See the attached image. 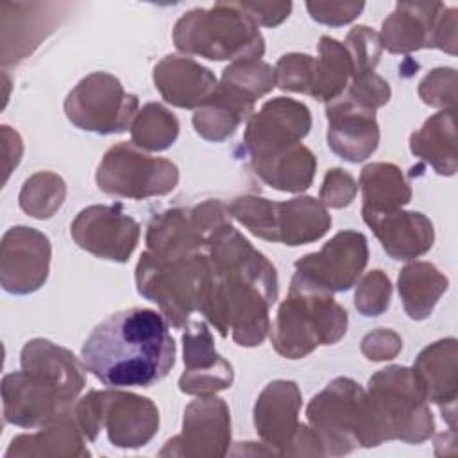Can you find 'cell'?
Returning <instances> with one entry per match:
<instances>
[{"mask_svg": "<svg viewBox=\"0 0 458 458\" xmlns=\"http://www.w3.org/2000/svg\"><path fill=\"white\" fill-rule=\"evenodd\" d=\"M208 256L211 281L199 311L220 336L231 331L238 345H259L270 329L268 308L277 299L274 265L229 222L213 233Z\"/></svg>", "mask_w": 458, "mask_h": 458, "instance_id": "obj_1", "label": "cell"}, {"mask_svg": "<svg viewBox=\"0 0 458 458\" xmlns=\"http://www.w3.org/2000/svg\"><path fill=\"white\" fill-rule=\"evenodd\" d=\"M84 369L109 388L152 386L175 363V342L161 313L129 308L104 318L81 349Z\"/></svg>", "mask_w": 458, "mask_h": 458, "instance_id": "obj_2", "label": "cell"}, {"mask_svg": "<svg viewBox=\"0 0 458 458\" xmlns=\"http://www.w3.org/2000/svg\"><path fill=\"white\" fill-rule=\"evenodd\" d=\"M86 379L64 347L36 338L21 349V370L2 379L4 417L21 428H43L68 413Z\"/></svg>", "mask_w": 458, "mask_h": 458, "instance_id": "obj_3", "label": "cell"}, {"mask_svg": "<svg viewBox=\"0 0 458 458\" xmlns=\"http://www.w3.org/2000/svg\"><path fill=\"white\" fill-rule=\"evenodd\" d=\"M311 127L310 109L293 98H272L249 118L243 147L256 174L281 191L310 188L317 159L301 140Z\"/></svg>", "mask_w": 458, "mask_h": 458, "instance_id": "obj_4", "label": "cell"}, {"mask_svg": "<svg viewBox=\"0 0 458 458\" xmlns=\"http://www.w3.org/2000/svg\"><path fill=\"white\" fill-rule=\"evenodd\" d=\"M433 415L411 369L392 365L369 379L363 447L385 440L420 444L433 435Z\"/></svg>", "mask_w": 458, "mask_h": 458, "instance_id": "obj_5", "label": "cell"}, {"mask_svg": "<svg viewBox=\"0 0 458 458\" xmlns=\"http://www.w3.org/2000/svg\"><path fill=\"white\" fill-rule=\"evenodd\" d=\"M345 329L347 311L331 293L293 277L290 293L272 322L270 340L281 356L299 360L318 345L338 342Z\"/></svg>", "mask_w": 458, "mask_h": 458, "instance_id": "obj_6", "label": "cell"}, {"mask_svg": "<svg viewBox=\"0 0 458 458\" xmlns=\"http://www.w3.org/2000/svg\"><path fill=\"white\" fill-rule=\"evenodd\" d=\"M174 43L184 54L211 61H249L265 54L258 25L238 2H218L208 9L184 13L174 27Z\"/></svg>", "mask_w": 458, "mask_h": 458, "instance_id": "obj_7", "label": "cell"}, {"mask_svg": "<svg viewBox=\"0 0 458 458\" xmlns=\"http://www.w3.org/2000/svg\"><path fill=\"white\" fill-rule=\"evenodd\" d=\"M211 281L208 250L197 254H157L147 249L136 267L140 295L159 304L174 327H184L200 310Z\"/></svg>", "mask_w": 458, "mask_h": 458, "instance_id": "obj_8", "label": "cell"}, {"mask_svg": "<svg viewBox=\"0 0 458 458\" xmlns=\"http://www.w3.org/2000/svg\"><path fill=\"white\" fill-rule=\"evenodd\" d=\"M227 211L258 238L292 247L315 242L331 227L326 206L313 197L272 202L263 197L245 195L234 199Z\"/></svg>", "mask_w": 458, "mask_h": 458, "instance_id": "obj_9", "label": "cell"}, {"mask_svg": "<svg viewBox=\"0 0 458 458\" xmlns=\"http://www.w3.org/2000/svg\"><path fill=\"white\" fill-rule=\"evenodd\" d=\"M77 424L91 442L100 429L116 447L145 445L157 431L159 411L141 395L120 390H91L75 406Z\"/></svg>", "mask_w": 458, "mask_h": 458, "instance_id": "obj_10", "label": "cell"}, {"mask_svg": "<svg viewBox=\"0 0 458 458\" xmlns=\"http://www.w3.org/2000/svg\"><path fill=\"white\" fill-rule=\"evenodd\" d=\"M313 433L317 435L322 454H345L365 440V392L349 379L336 377L306 410Z\"/></svg>", "mask_w": 458, "mask_h": 458, "instance_id": "obj_11", "label": "cell"}, {"mask_svg": "<svg viewBox=\"0 0 458 458\" xmlns=\"http://www.w3.org/2000/svg\"><path fill=\"white\" fill-rule=\"evenodd\" d=\"M95 179L107 195L145 199L170 193L179 182V170L172 161L152 157L132 141H122L104 154Z\"/></svg>", "mask_w": 458, "mask_h": 458, "instance_id": "obj_12", "label": "cell"}, {"mask_svg": "<svg viewBox=\"0 0 458 458\" xmlns=\"http://www.w3.org/2000/svg\"><path fill=\"white\" fill-rule=\"evenodd\" d=\"M68 120L82 131L113 134L127 131L138 114V97L106 72L84 77L66 97Z\"/></svg>", "mask_w": 458, "mask_h": 458, "instance_id": "obj_13", "label": "cell"}, {"mask_svg": "<svg viewBox=\"0 0 458 458\" xmlns=\"http://www.w3.org/2000/svg\"><path fill=\"white\" fill-rule=\"evenodd\" d=\"M456 9L444 4L399 2L383 21L381 45L392 54H408L419 48L456 52Z\"/></svg>", "mask_w": 458, "mask_h": 458, "instance_id": "obj_14", "label": "cell"}, {"mask_svg": "<svg viewBox=\"0 0 458 458\" xmlns=\"http://www.w3.org/2000/svg\"><path fill=\"white\" fill-rule=\"evenodd\" d=\"M369 259L365 234L358 231L336 233L318 252L295 261L293 277L324 292H347L361 276Z\"/></svg>", "mask_w": 458, "mask_h": 458, "instance_id": "obj_15", "label": "cell"}, {"mask_svg": "<svg viewBox=\"0 0 458 458\" xmlns=\"http://www.w3.org/2000/svg\"><path fill=\"white\" fill-rule=\"evenodd\" d=\"M75 243L97 258L125 263L140 240V224L120 204L89 206L70 225Z\"/></svg>", "mask_w": 458, "mask_h": 458, "instance_id": "obj_16", "label": "cell"}, {"mask_svg": "<svg viewBox=\"0 0 458 458\" xmlns=\"http://www.w3.org/2000/svg\"><path fill=\"white\" fill-rule=\"evenodd\" d=\"M231 444V417L224 399L200 395L184 410L182 433L170 438L159 456H224Z\"/></svg>", "mask_w": 458, "mask_h": 458, "instance_id": "obj_17", "label": "cell"}, {"mask_svg": "<svg viewBox=\"0 0 458 458\" xmlns=\"http://www.w3.org/2000/svg\"><path fill=\"white\" fill-rule=\"evenodd\" d=\"M50 242L34 227H11L0 245V281L5 292L27 295L43 286L50 267Z\"/></svg>", "mask_w": 458, "mask_h": 458, "instance_id": "obj_18", "label": "cell"}, {"mask_svg": "<svg viewBox=\"0 0 458 458\" xmlns=\"http://www.w3.org/2000/svg\"><path fill=\"white\" fill-rule=\"evenodd\" d=\"M374 113L349 97H338L329 102L326 109L329 148L351 163L367 159L379 143V127Z\"/></svg>", "mask_w": 458, "mask_h": 458, "instance_id": "obj_19", "label": "cell"}, {"mask_svg": "<svg viewBox=\"0 0 458 458\" xmlns=\"http://www.w3.org/2000/svg\"><path fill=\"white\" fill-rule=\"evenodd\" d=\"M184 374L179 377V388L190 395H211L233 385V367L213 345L206 322H191L182 335Z\"/></svg>", "mask_w": 458, "mask_h": 458, "instance_id": "obj_20", "label": "cell"}, {"mask_svg": "<svg viewBox=\"0 0 458 458\" xmlns=\"http://www.w3.org/2000/svg\"><path fill=\"white\" fill-rule=\"evenodd\" d=\"M302 397L297 383L276 379L268 383L254 404V426L265 445L277 447V454H286L301 424L297 420Z\"/></svg>", "mask_w": 458, "mask_h": 458, "instance_id": "obj_21", "label": "cell"}, {"mask_svg": "<svg viewBox=\"0 0 458 458\" xmlns=\"http://www.w3.org/2000/svg\"><path fill=\"white\" fill-rule=\"evenodd\" d=\"M361 216L392 259H413L428 252L433 245V224L422 213L403 209L374 211L361 208Z\"/></svg>", "mask_w": 458, "mask_h": 458, "instance_id": "obj_22", "label": "cell"}, {"mask_svg": "<svg viewBox=\"0 0 458 458\" xmlns=\"http://www.w3.org/2000/svg\"><path fill=\"white\" fill-rule=\"evenodd\" d=\"M154 84L168 104L182 109H199L218 88L211 70L179 55H166L156 64Z\"/></svg>", "mask_w": 458, "mask_h": 458, "instance_id": "obj_23", "label": "cell"}, {"mask_svg": "<svg viewBox=\"0 0 458 458\" xmlns=\"http://www.w3.org/2000/svg\"><path fill=\"white\" fill-rule=\"evenodd\" d=\"M413 374L426 401L440 406L451 429H454L456 401V340L445 338L428 345L413 363Z\"/></svg>", "mask_w": 458, "mask_h": 458, "instance_id": "obj_24", "label": "cell"}, {"mask_svg": "<svg viewBox=\"0 0 458 458\" xmlns=\"http://www.w3.org/2000/svg\"><path fill=\"white\" fill-rule=\"evenodd\" d=\"M252 109V102L218 84L216 91L195 111L193 127L204 140L224 141L250 118Z\"/></svg>", "mask_w": 458, "mask_h": 458, "instance_id": "obj_25", "label": "cell"}, {"mask_svg": "<svg viewBox=\"0 0 458 458\" xmlns=\"http://www.w3.org/2000/svg\"><path fill=\"white\" fill-rule=\"evenodd\" d=\"M415 156L428 161L437 174L453 175L456 172V132L454 109H444L424 122L410 138Z\"/></svg>", "mask_w": 458, "mask_h": 458, "instance_id": "obj_26", "label": "cell"}, {"mask_svg": "<svg viewBox=\"0 0 458 458\" xmlns=\"http://www.w3.org/2000/svg\"><path fill=\"white\" fill-rule=\"evenodd\" d=\"M81 428L70 417V411L50 422L34 435H20L13 438L5 456H66L89 454L82 445Z\"/></svg>", "mask_w": 458, "mask_h": 458, "instance_id": "obj_27", "label": "cell"}, {"mask_svg": "<svg viewBox=\"0 0 458 458\" xmlns=\"http://www.w3.org/2000/svg\"><path fill=\"white\" fill-rule=\"evenodd\" d=\"M447 284V277L431 263L417 261L406 265L399 274L397 288L408 317L411 320L429 317Z\"/></svg>", "mask_w": 458, "mask_h": 458, "instance_id": "obj_28", "label": "cell"}, {"mask_svg": "<svg viewBox=\"0 0 458 458\" xmlns=\"http://www.w3.org/2000/svg\"><path fill=\"white\" fill-rule=\"evenodd\" d=\"M351 77L352 61L345 45L329 36H322L318 41V57H315L310 95L320 102H333L344 93Z\"/></svg>", "mask_w": 458, "mask_h": 458, "instance_id": "obj_29", "label": "cell"}, {"mask_svg": "<svg viewBox=\"0 0 458 458\" xmlns=\"http://www.w3.org/2000/svg\"><path fill=\"white\" fill-rule=\"evenodd\" d=\"M361 199L365 209H399L411 199V188L401 170L392 163H370L360 175Z\"/></svg>", "mask_w": 458, "mask_h": 458, "instance_id": "obj_30", "label": "cell"}, {"mask_svg": "<svg viewBox=\"0 0 458 458\" xmlns=\"http://www.w3.org/2000/svg\"><path fill=\"white\" fill-rule=\"evenodd\" d=\"M132 143L145 150H166L179 134V122L161 104H147L131 125Z\"/></svg>", "mask_w": 458, "mask_h": 458, "instance_id": "obj_31", "label": "cell"}, {"mask_svg": "<svg viewBox=\"0 0 458 458\" xmlns=\"http://www.w3.org/2000/svg\"><path fill=\"white\" fill-rule=\"evenodd\" d=\"M220 84L254 104L276 86V72L259 59L233 61L224 70Z\"/></svg>", "mask_w": 458, "mask_h": 458, "instance_id": "obj_32", "label": "cell"}, {"mask_svg": "<svg viewBox=\"0 0 458 458\" xmlns=\"http://www.w3.org/2000/svg\"><path fill=\"white\" fill-rule=\"evenodd\" d=\"M64 181L50 172H39L23 182L20 191L21 209L34 218H50L64 200Z\"/></svg>", "mask_w": 458, "mask_h": 458, "instance_id": "obj_33", "label": "cell"}, {"mask_svg": "<svg viewBox=\"0 0 458 458\" xmlns=\"http://www.w3.org/2000/svg\"><path fill=\"white\" fill-rule=\"evenodd\" d=\"M344 45L352 61V77L374 72L383 48L379 34L365 25H358L349 30Z\"/></svg>", "mask_w": 458, "mask_h": 458, "instance_id": "obj_34", "label": "cell"}, {"mask_svg": "<svg viewBox=\"0 0 458 458\" xmlns=\"http://www.w3.org/2000/svg\"><path fill=\"white\" fill-rule=\"evenodd\" d=\"M313 68H315V57L308 54L283 55L274 68L276 86H279L284 91L310 95L311 84H313Z\"/></svg>", "mask_w": 458, "mask_h": 458, "instance_id": "obj_35", "label": "cell"}, {"mask_svg": "<svg viewBox=\"0 0 458 458\" xmlns=\"http://www.w3.org/2000/svg\"><path fill=\"white\" fill-rule=\"evenodd\" d=\"M390 293H392V284L388 276H385L381 270H372L363 276V279L356 288V293H354L356 310L365 317H377L388 310Z\"/></svg>", "mask_w": 458, "mask_h": 458, "instance_id": "obj_36", "label": "cell"}, {"mask_svg": "<svg viewBox=\"0 0 458 458\" xmlns=\"http://www.w3.org/2000/svg\"><path fill=\"white\" fill-rule=\"evenodd\" d=\"M456 73L453 68H437L429 75L424 77V81L419 86V93L422 100L429 106H451L454 109L456 100Z\"/></svg>", "mask_w": 458, "mask_h": 458, "instance_id": "obj_37", "label": "cell"}, {"mask_svg": "<svg viewBox=\"0 0 458 458\" xmlns=\"http://www.w3.org/2000/svg\"><path fill=\"white\" fill-rule=\"evenodd\" d=\"M351 100H354L356 104L376 111L377 107L385 106L390 98V86L385 79H381L379 75H376L374 72L360 75V77H352V84L347 91V95Z\"/></svg>", "mask_w": 458, "mask_h": 458, "instance_id": "obj_38", "label": "cell"}, {"mask_svg": "<svg viewBox=\"0 0 458 458\" xmlns=\"http://www.w3.org/2000/svg\"><path fill=\"white\" fill-rule=\"evenodd\" d=\"M356 190H358V186H356L354 179L345 170L333 168L326 174V179L322 182L318 197L324 206L345 208L352 202Z\"/></svg>", "mask_w": 458, "mask_h": 458, "instance_id": "obj_39", "label": "cell"}, {"mask_svg": "<svg viewBox=\"0 0 458 458\" xmlns=\"http://www.w3.org/2000/svg\"><path fill=\"white\" fill-rule=\"evenodd\" d=\"M363 2H306L311 18L331 27L352 21L363 11Z\"/></svg>", "mask_w": 458, "mask_h": 458, "instance_id": "obj_40", "label": "cell"}, {"mask_svg": "<svg viewBox=\"0 0 458 458\" xmlns=\"http://www.w3.org/2000/svg\"><path fill=\"white\" fill-rule=\"evenodd\" d=\"M403 349L401 338L390 329H377L369 333L361 342V351L369 360H392Z\"/></svg>", "mask_w": 458, "mask_h": 458, "instance_id": "obj_41", "label": "cell"}, {"mask_svg": "<svg viewBox=\"0 0 458 458\" xmlns=\"http://www.w3.org/2000/svg\"><path fill=\"white\" fill-rule=\"evenodd\" d=\"M238 5L254 20L256 25L263 27L279 25L292 11L290 2H238Z\"/></svg>", "mask_w": 458, "mask_h": 458, "instance_id": "obj_42", "label": "cell"}]
</instances>
